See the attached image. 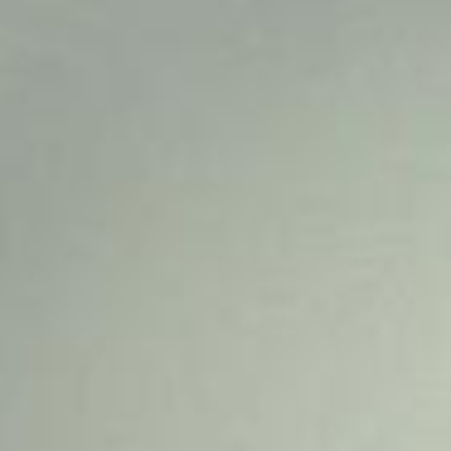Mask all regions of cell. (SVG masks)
Segmentation results:
<instances>
[{
    "label": "cell",
    "mask_w": 451,
    "mask_h": 451,
    "mask_svg": "<svg viewBox=\"0 0 451 451\" xmlns=\"http://www.w3.org/2000/svg\"><path fill=\"white\" fill-rule=\"evenodd\" d=\"M374 10H379V5H374ZM369 24H374V15H369ZM369 24H364V34H369ZM359 44H364V39H359ZM354 59H359V49H354Z\"/></svg>",
    "instance_id": "obj_1"
}]
</instances>
